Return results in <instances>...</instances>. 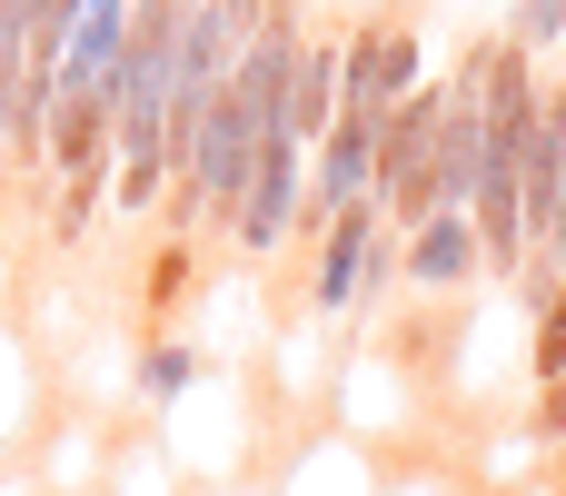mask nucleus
Segmentation results:
<instances>
[{
	"mask_svg": "<svg viewBox=\"0 0 566 496\" xmlns=\"http://www.w3.org/2000/svg\"><path fill=\"white\" fill-rule=\"evenodd\" d=\"M298 229H308V139H298V129H269L259 159H249V179H239L229 239H239L249 258H279Z\"/></svg>",
	"mask_w": 566,
	"mask_h": 496,
	"instance_id": "1",
	"label": "nucleus"
},
{
	"mask_svg": "<svg viewBox=\"0 0 566 496\" xmlns=\"http://www.w3.org/2000/svg\"><path fill=\"white\" fill-rule=\"evenodd\" d=\"M428 70H418V20H358L348 40H338V109H398L408 89H418Z\"/></svg>",
	"mask_w": 566,
	"mask_h": 496,
	"instance_id": "2",
	"label": "nucleus"
},
{
	"mask_svg": "<svg viewBox=\"0 0 566 496\" xmlns=\"http://www.w3.org/2000/svg\"><path fill=\"white\" fill-rule=\"evenodd\" d=\"M378 239H388L378 199H348V209L318 219V249H308V318H348V308H358V288H368V249H378Z\"/></svg>",
	"mask_w": 566,
	"mask_h": 496,
	"instance_id": "3",
	"label": "nucleus"
},
{
	"mask_svg": "<svg viewBox=\"0 0 566 496\" xmlns=\"http://www.w3.org/2000/svg\"><path fill=\"white\" fill-rule=\"evenodd\" d=\"M378 189V109H338L318 139H308V229L348 199Z\"/></svg>",
	"mask_w": 566,
	"mask_h": 496,
	"instance_id": "4",
	"label": "nucleus"
},
{
	"mask_svg": "<svg viewBox=\"0 0 566 496\" xmlns=\"http://www.w3.org/2000/svg\"><path fill=\"white\" fill-rule=\"evenodd\" d=\"M398 278L408 288H468V278H488V258H478V229H468V209H428L418 229H398Z\"/></svg>",
	"mask_w": 566,
	"mask_h": 496,
	"instance_id": "5",
	"label": "nucleus"
},
{
	"mask_svg": "<svg viewBox=\"0 0 566 496\" xmlns=\"http://www.w3.org/2000/svg\"><path fill=\"white\" fill-rule=\"evenodd\" d=\"M119 50H129V0H80L70 40H60V89H109L119 99Z\"/></svg>",
	"mask_w": 566,
	"mask_h": 496,
	"instance_id": "6",
	"label": "nucleus"
},
{
	"mask_svg": "<svg viewBox=\"0 0 566 496\" xmlns=\"http://www.w3.org/2000/svg\"><path fill=\"white\" fill-rule=\"evenodd\" d=\"M328 119H338V40L308 30V40H298V70H289V119H279V129L318 139Z\"/></svg>",
	"mask_w": 566,
	"mask_h": 496,
	"instance_id": "7",
	"label": "nucleus"
},
{
	"mask_svg": "<svg viewBox=\"0 0 566 496\" xmlns=\"http://www.w3.org/2000/svg\"><path fill=\"white\" fill-rule=\"evenodd\" d=\"M189 388H199V348H189V338H169V328H159V338H149V348H139V358H129V398H139V408H149V418H169V408H179V398H189Z\"/></svg>",
	"mask_w": 566,
	"mask_h": 496,
	"instance_id": "8",
	"label": "nucleus"
},
{
	"mask_svg": "<svg viewBox=\"0 0 566 496\" xmlns=\"http://www.w3.org/2000/svg\"><path fill=\"white\" fill-rule=\"evenodd\" d=\"M189 278H199V258H189V239H169V249L149 258V288H139V308H149V318H169V308L189 298Z\"/></svg>",
	"mask_w": 566,
	"mask_h": 496,
	"instance_id": "9",
	"label": "nucleus"
},
{
	"mask_svg": "<svg viewBox=\"0 0 566 496\" xmlns=\"http://www.w3.org/2000/svg\"><path fill=\"white\" fill-rule=\"evenodd\" d=\"M80 487H109V467H99V437L70 428V437L50 447V496H80Z\"/></svg>",
	"mask_w": 566,
	"mask_h": 496,
	"instance_id": "10",
	"label": "nucleus"
},
{
	"mask_svg": "<svg viewBox=\"0 0 566 496\" xmlns=\"http://www.w3.org/2000/svg\"><path fill=\"white\" fill-rule=\"evenodd\" d=\"M507 40H517V50H547V40H566V0H517Z\"/></svg>",
	"mask_w": 566,
	"mask_h": 496,
	"instance_id": "11",
	"label": "nucleus"
},
{
	"mask_svg": "<svg viewBox=\"0 0 566 496\" xmlns=\"http://www.w3.org/2000/svg\"><path fill=\"white\" fill-rule=\"evenodd\" d=\"M119 467H129V477H119V496H159V447H129Z\"/></svg>",
	"mask_w": 566,
	"mask_h": 496,
	"instance_id": "12",
	"label": "nucleus"
}]
</instances>
